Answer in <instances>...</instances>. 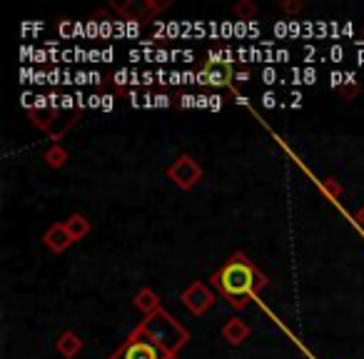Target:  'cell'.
Instances as JSON below:
<instances>
[{
	"label": "cell",
	"instance_id": "6da1fadb",
	"mask_svg": "<svg viewBox=\"0 0 364 359\" xmlns=\"http://www.w3.org/2000/svg\"><path fill=\"white\" fill-rule=\"evenodd\" d=\"M213 284H218L225 292V297H230L232 307H245V304H247V294L252 292V289L262 287L264 277L245 254H235V257L213 277Z\"/></svg>",
	"mask_w": 364,
	"mask_h": 359
},
{
	"label": "cell",
	"instance_id": "7a4b0ae2",
	"mask_svg": "<svg viewBox=\"0 0 364 359\" xmlns=\"http://www.w3.org/2000/svg\"><path fill=\"white\" fill-rule=\"evenodd\" d=\"M167 175H170V180L180 190H190L195 183H200V177H203V167H200L190 155H180L170 167H167Z\"/></svg>",
	"mask_w": 364,
	"mask_h": 359
},
{
	"label": "cell",
	"instance_id": "3957f363",
	"mask_svg": "<svg viewBox=\"0 0 364 359\" xmlns=\"http://www.w3.org/2000/svg\"><path fill=\"white\" fill-rule=\"evenodd\" d=\"M225 55H218V53H210V63L198 73V82L200 85H230L232 80V65L230 60H220Z\"/></svg>",
	"mask_w": 364,
	"mask_h": 359
},
{
	"label": "cell",
	"instance_id": "277c9868",
	"mask_svg": "<svg viewBox=\"0 0 364 359\" xmlns=\"http://www.w3.org/2000/svg\"><path fill=\"white\" fill-rule=\"evenodd\" d=\"M182 302H185V307H188L193 314H205L210 307H213L215 297L203 282H193L185 292H182Z\"/></svg>",
	"mask_w": 364,
	"mask_h": 359
},
{
	"label": "cell",
	"instance_id": "5b68a950",
	"mask_svg": "<svg viewBox=\"0 0 364 359\" xmlns=\"http://www.w3.org/2000/svg\"><path fill=\"white\" fill-rule=\"evenodd\" d=\"M73 242H75V240L70 237V232H68L65 225H53V227L46 232V245L53 250V252H58V254L65 252V250L70 247Z\"/></svg>",
	"mask_w": 364,
	"mask_h": 359
},
{
	"label": "cell",
	"instance_id": "8992f818",
	"mask_svg": "<svg viewBox=\"0 0 364 359\" xmlns=\"http://www.w3.org/2000/svg\"><path fill=\"white\" fill-rule=\"evenodd\" d=\"M115 11H120V16L125 18L127 23H135V21H140V18H145L147 13L152 11V6L150 3H145V0H132V3H122V6H112Z\"/></svg>",
	"mask_w": 364,
	"mask_h": 359
},
{
	"label": "cell",
	"instance_id": "52a82bcc",
	"mask_svg": "<svg viewBox=\"0 0 364 359\" xmlns=\"http://www.w3.org/2000/svg\"><path fill=\"white\" fill-rule=\"evenodd\" d=\"M223 337L228 339L230 344H242L245 339L250 337V327L237 317L228 319V322H225V327H223Z\"/></svg>",
	"mask_w": 364,
	"mask_h": 359
},
{
	"label": "cell",
	"instance_id": "ba28073f",
	"mask_svg": "<svg viewBox=\"0 0 364 359\" xmlns=\"http://www.w3.org/2000/svg\"><path fill=\"white\" fill-rule=\"evenodd\" d=\"M122 359H160V352L150 342H130Z\"/></svg>",
	"mask_w": 364,
	"mask_h": 359
},
{
	"label": "cell",
	"instance_id": "9c48e42d",
	"mask_svg": "<svg viewBox=\"0 0 364 359\" xmlns=\"http://www.w3.org/2000/svg\"><path fill=\"white\" fill-rule=\"evenodd\" d=\"M82 349V339L77 337V334H73V332H65L60 339H58V352L63 354V357H75L77 352Z\"/></svg>",
	"mask_w": 364,
	"mask_h": 359
},
{
	"label": "cell",
	"instance_id": "30bf717a",
	"mask_svg": "<svg viewBox=\"0 0 364 359\" xmlns=\"http://www.w3.org/2000/svg\"><path fill=\"white\" fill-rule=\"evenodd\" d=\"M65 227L73 240H82L87 232H90V223H87L82 215H73L70 220H65Z\"/></svg>",
	"mask_w": 364,
	"mask_h": 359
},
{
	"label": "cell",
	"instance_id": "8fae6325",
	"mask_svg": "<svg viewBox=\"0 0 364 359\" xmlns=\"http://www.w3.org/2000/svg\"><path fill=\"white\" fill-rule=\"evenodd\" d=\"M135 304L142 309V312H150V314H157V309H160V299L155 297L152 289H140L135 297Z\"/></svg>",
	"mask_w": 364,
	"mask_h": 359
},
{
	"label": "cell",
	"instance_id": "7c38bea8",
	"mask_svg": "<svg viewBox=\"0 0 364 359\" xmlns=\"http://www.w3.org/2000/svg\"><path fill=\"white\" fill-rule=\"evenodd\" d=\"M46 160H48V165H50V167H60L63 162L68 160V152L63 150V147L55 145V147H50V150L46 152Z\"/></svg>",
	"mask_w": 364,
	"mask_h": 359
},
{
	"label": "cell",
	"instance_id": "4fadbf2b",
	"mask_svg": "<svg viewBox=\"0 0 364 359\" xmlns=\"http://www.w3.org/2000/svg\"><path fill=\"white\" fill-rule=\"evenodd\" d=\"M235 13H237L240 16V21H245V23H250L255 18V13H257V8L252 6V3H247V0H245V3H240V6H235Z\"/></svg>",
	"mask_w": 364,
	"mask_h": 359
},
{
	"label": "cell",
	"instance_id": "5bb4252c",
	"mask_svg": "<svg viewBox=\"0 0 364 359\" xmlns=\"http://www.w3.org/2000/svg\"><path fill=\"white\" fill-rule=\"evenodd\" d=\"M322 185H324V190H327V193L332 195L334 200H339V198H342V185H337V183H334L332 177H327V180H322Z\"/></svg>",
	"mask_w": 364,
	"mask_h": 359
},
{
	"label": "cell",
	"instance_id": "9a60e30c",
	"mask_svg": "<svg viewBox=\"0 0 364 359\" xmlns=\"http://www.w3.org/2000/svg\"><path fill=\"white\" fill-rule=\"evenodd\" d=\"M282 11L284 13H299L302 11V3H299V0L297 3H282Z\"/></svg>",
	"mask_w": 364,
	"mask_h": 359
},
{
	"label": "cell",
	"instance_id": "2e32d148",
	"mask_svg": "<svg viewBox=\"0 0 364 359\" xmlns=\"http://www.w3.org/2000/svg\"><path fill=\"white\" fill-rule=\"evenodd\" d=\"M262 105H264V107H274V105H277V97H274V92H264Z\"/></svg>",
	"mask_w": 364,
	"mask_h": 359
},
{
	"label": "cell",
	"instance_id": "e0dca14e",
	"mask_svg": "<svg viewBox=\"0 0 364 359\" xmlns=\"http://www.w3.org/2000/svg\"><path fill=\"white\" fill-rule=\"evenodd\" d=\"M262 77H264V82H267V85H272V82H274V77H277V73H274L272 68H267V70L262 73Z\"/></svg>",
	"mask_w": 364,
	"mask_h": 359
},
{
	"label": "cell",
	"instance_id": "ac0fdd59",
	"mask_svg": "<svg viewBox=\"0 0 364 359\" xmlns=\"http://www.w3.org/2000/svg\"><path fill=\"white\" fill-rule=\"evenodd\" d=\"M357 92H359V85H352V87H347V90H342V97L344 100H349V97L357 95Z\"/></svg>",
	"mask_w": 364,
	"mask_h": 359
},
{
	"label": "cell",
	"instance_id": "d6986e66",
	"mask_svg": "<svg viewBox=\"0 0 364 359\" xmlns=\"http://www.w3.org/2000/svg\"><path fill=\"white\" fill-rule=\"evenodd\" d=\"M342 82H344V75L342 73H332V87H342Z\"/></svg>",
	"mask_w": 364,
	"mask_h": 359
},
{
	"label": "cell",
	"instance_id": "ffe728a7",
	"mask_svg": "<svg viewBox=\"0 0 364 359\" xmlns=\"http://www.w3.org/2000/svg\"><path fill=\"white\" fill-rule=\"evenodd\" d=\"M155 105L157 107H167V105H170V97H167V95H157L155 97Z\"/></svg>",
	"mask_w": 364,
	"mask_h": 359
},
{
	"label": "cell",
	"instance_id": "44dd1931",
	"mask_svg": "<svg viewBox=\"0 0 364 359\" xmlns=\"http://www.w3.org/2000/svg\"><path fill=\"white\" fill-rule=\"evenodd\" d=\"M354 218H357L359 227H364V208H359V210H357V215H354Z\"/></svg>",
	"mask_w": 364,
	"mask_h": 359
},
{
	"label": "cell",
	"instance_id": "7402d4cb",
	"mask_svg": "<svg viewBox=\"0 0 364 359\" xmlns=\"http://www.w3.org/2000/svg\"><path fill=\"white\" fill-rule=\"evenodd\" d=\"M60 105H63V107H73V97H70V95H63V97H60Z\"/></svg>",
	"mask_w": 364,
	"mask_h": 359
},
{
	"label": "cell",
	"instance_id": "603a6c76",
	"mask_svg": "<svg viewBox=\"0 0 364 359\" xmlns=\"http://www.w3.org/2000/svg\"><path fill=\"white\" fill-rule=\"evenodd\" d=\"M102 110H112V97H102Z\"/></svg>",
	"mask_w": 364,
	"mask_h": 359
},
{
	"label": "cell",
	"instance_id": "cb8c5ba5",
	"mask_svg": "<svg viewBox=\"0 0 364 359\" xmlns=\"http://www.w3.org/2000/svg\"><path fill=\"white\" fill-rule=\"evenodd\" d=\"M314 77H317V73H314V70H307V73H304V82H314Z\"/></svg>",
	"mask_w": 364,
	"mask_h": 359
},
{
	"label": "cell",
	"instance_id": "d4e9b609",
	"mask_svg": "<svg viewBox=\"0 0 364 359\" xmlns=\"http://www.w3.org/2000/svg\"><path fill=\"white\" fill-rule=\"evenodd\" d=\"M342 55H344L342 48H332V58H334V60H342Z\"/></svg>",
	"mask_w": 364,
	"mask_h": 359
},
{
	"label": "cell",
	"instance_id": "484cf974",
	"mask_svg": "<svg viewBox=\"0 0 364 359\" xmlns=\"http://www.w3.org/2000/svg\"><path fill=\"white\" fill-rule=\"evenodd\" d=\"M274 31H277V36H284V33H287V26H284V23H277Z\"/></svg>",
	"mask_w": 364,
	"mask_h": 359
},
{
	"label": "cell",
	"instance_id": "4316f807",
	"mask_svg": "<svg viewBox=\"0 0 364 359\" xmlns=\"http://www.w3.org/2000/svg\"><path fill=\"white\" fill-rule=\"evenodd\" d=\"M115 28H117V31H122V21L115 23ZM127 33H135V23H130V26H127Z\"/></svg>",
	"mask_w": 364,
	"mask_h": 359
},
{
	"label": "cell",
	"instance_id": "83f0119b",
	"mask_svg": "<svg viewBox=\"0 0 364 359\" xmlns=\"http://www.w3.org/2000/svg\"><path fill=\"white\" fill-rule=\"evenodd\" d=\"M160 359H175V352H160Z\"/></svg>",
	"mask_w": 364,
	"mask_h": 359
},
{
	"label": "cell",
	"instance_id": "f1b7e54d",
	"mask_svg": "<svg viewBox=\"0 0 364 359\" xmlns=\"http://www.w3.org/2000/svg\"><path fill=\"white\" fill-rule=\"evenodd\" d=\"M247 77H250L247 73H240V75H237V80H240V82H247Z\"/></svg>",
	"mask_w": 364,
	"mask_h": 359
}]
</instances>
